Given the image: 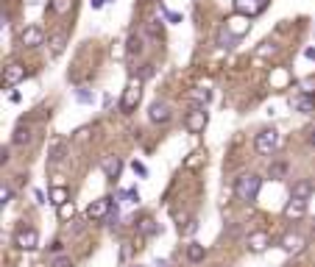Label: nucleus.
<instances>
[{
  "label": "nucleus",
  "mask_w": 315,
  "mask_h": 267,
  "mask_svg": "<svg viewBox=\"0 0 315 267\" xmlns=\"http://www.w3.org/2000/svg\"><path fill=\"white\" fill-rule=\"evenodd\" d=\"M106 220H109V226H117V209L112 206V212L106 214Z\"/></svg>",
  "instance_id": "obj_32"
},
{
  "label": "nucleus",
  "mask_w": 315,
  "mask_h": 267,
  "mask_svg": "<svg viewBox=\"0 0 315 267\" xmlns=\"http://www.w3.org/2000/svg\"><path fill=\"white\" fill-rule=\"evenodd\" d=\"M9 201H12V190H9V187H3V192H0V203L6 206Z\"/></svg>",
  "instance_id": "obj_31"
},
{
  "label": "nucleus",
  "mask_w": 315,
  "mask_h": 267,
  "mask_svg": "<svg viewBox=\"0 0 315 267\" xmlns=\"http://www.w3.org/2000/svg\"><path fill=\"white\" fill-rule=\"evenodd\" d=\"M112 206H115V201L112 198H98V201H92L90 206H87V220H103L106 214L112 212Z\"/></svg>",
  "instance_id": "obj_6"
},
{
  "label": "nucleus",
  "mask_w": 315,
  "mask_h": 267,
  "mask_svg": "<svg viewBox=\"0 0 315 267\" xmlns=\"http://www.w3.org/2000/svg\"><path fill=\"white\" fill-rule=\"evenodd\" d=\"M268 242H271L268 231H254V234L249 237V250H254V253H262V250L268 248Z\"/></svg>",
  "instance_id": "obj_14"
},
{
  "label": "nucleus",
  "mask_w": 315,
  "mask_h": 267,
  "mask_svg": "<svg viewBox=\"0 0 315 267\" xmlns=\"http://www.w3.org/2000/svg\"><path fill=\"white\" fill-rule=\"evenodd\" d=\"M276 145H279V131L276 128H262L254 139V148L260 150L262 156H271L273 150H276Z\"/></svg>",
  "instance_id": "obj_3"
},
{
  "label": "nucleus",
  "mask_w": 315,
  "mask_h": 267,
  "mask_svg": "<svg viewBox=\"0 0 315 267\" xmlns=\"http://www.w3.org/2000/svg\"><path fill=\"white\" fill-rule=\"evenodd\" d=\"M67 156V145L64 142H59V139H53V142H50V159H64Z\"/></svg>",
  "instance_id": "obj_22"
},
{
  "label": "nucleus",
  "mask_w": 315,
  "mask_h": 267,
  "mask_svg": "<svg viewBox=\"0 0 315 267\" xmlns=\"http://www.w3.org/2000/svg\"><path fill=\"white\" fill-rule=\"evenodd\" d=\"M312 231H315V223H312Z\"/></svg>",
  "instance_id": "obj_44"
},
{
  "label": "nucleus",
  "mask_w": 315,
  "mask_h": 267,
  "mask_svg": "<svg viewBox=\"0 0 315 267\" xmlns=\"http://www.w3.org/2000/svg\"><path fill=\"white\" fill-rule=\"evenodd\" d=\"M304 56H307L309 61H315V48H307V50H304Z\"/></svg>",
  "instance_id": "obj_38"
},
{
  "label": "nucleus",
  "mask_w": 315,
  "mask_h": 267,
  "mask_svg": "<svg viewBox=\"0 0 315 267\" xmlns=\"http://www.w3.org/2000/svg\"><path fill=\"white\" fill-rule=\"evenodd\" d=\"M25 78V64H20V61H9L6 67H3V83L6 86H14V83H20Z\"/></svg>",
  "instance_id": "obj_9"
},
{
  "label": "nucleus",
  "mask_w": 315,
  "mask_h": 267,
  "mask_svg": "<svg viewBox=\"0 0 315 267\" xmlns=\"http://www.w3.org/2000/svg\"><path fill=\"white\" fill-rule=\"evenodd\" d=\"M64 50V36H56L53 39V53H61Z\"/></svg>",
  "instance_id": "obj_30"
},
{
  "label": "nucleus",
  "mask_w": 315,
  "mask_h": 267,
  "mask_svg": "<svg viewBox=\"0 0 315 267\" xmlns=\"http://www.w3.org/2000/svg\"><path fill=\"white\" fill-rule=\"evenodd\" d=\"M131 167H134V172H137V175H142V178H145V175H148V172H145V167L139 164V161H134V164H131Z\"/></svg>",
  "instance_id": "obj_35"
},
{
  "label": "nucleus",
  "mask_w": 315,
  "mask_h": 267,
  "mask_svg": "<svg viewBox=\"0 0 315 267\" xmlns=\"http://www.w3.org/2000/svg\"><path fill=\"white\" fill-rule=\"evenodd\" d=\"M101 170H103V175L109 178V181H117V178H120V170H123L120 156H106L103 164H101Z\"/></svg>",
  "instance_id": "obj_10"
},
{
  "label": "nucleus",
  "mask_w": 315,
  "mask_h": 267,
  "mask_svg": "<svg viewBox=\"0 0 315 267\" xmlns=\"http://www.w3.org/2000/svg\"><path fill=\"white\" fill-rule=\"evenodd\" d=\"M312 192H315V181H309V178H304V181H296V184L290 187V198H298V201H307Z\"/></svg>",
  "instance_id": "obj_11"
},
{
  "label": "nucleus",
  "mask_w": 315,
  "mask_h": 267,
  "mask_svg": "<svg viewBox=\"0 0 315 267\" xmlns=\"http://www.w3.org/2000/svg\"><path fill=\"white\" fill-rule=\"evenodd\" d=\"M126 50H128L131 56H137L139 50H142V36H139V34H131V36H128V42H126Z\"/></svg>",
  "instance_id": "obj_21"
},
{
  "label": "nucleus",
  "mask_w": 315,
  "mask_h": 267,
  "mask_svg": "<svg viewBox=\"0 0 315 267\" xmlns=\"http://www.w3.org/2000/svg\"><path fill=\"white\" fill-rule=\"evenodd\" d=\"M165 14H168V20H170V23H179V20H182L176 12H165Z\"/></svg>",
  "instance_id": "obj_37"
},
{
  "label": "nucleus",
  "mask_w": 315,
  "mask_h": 267,
  "mask_svg": "<svg viewBox=\"0 0 315 267\" xmlns=\"http://www.w3.org/2000/svg\"><path fill=\"white\" fill-rule=\"evenodd\" d=\"M170 117H173V112H170L168 101H153L151 106H148V120H151L153 125H165Z\"/></svg>",
  "instance_id": "obj_5"
},
{
  "label": "nucleus",
  "mask_w": 315,
  "mask_h": 267,
  "mask_svg": "<svg viewBox=\"0 0 315 267\" xmlns=\"http://www.w3.org/2000/svg\"><path fill=\"white\" fill-rule=\"evenodd\" d=\"M309 142H312V145H315V131H312V137H309Z\"/></svg>",
  "instance_id": "obj_42"
},
{
  "label": "nucleus",
  "mask_w": 315,
  "mask_h": 267,
  "mask_svg": "<svg viewBox=\"0 0 315 267\" xmlns=\"http://www.w3.org/2000/svg\"><path fill=\"white\" fill-rule=\"evenodd\" d=\"M103 3H109V0H92V6L95 9H103Z\"/></svg>",
  "instance_id": "obj_40"
},
{
  "label": "nucleus",
  "mask_w": 315,
  "mask_h": 267,
  "mask_svg": "<svg viewBox=\"0 0 315 267\" xmlns=\"http://www.w3.org/2000/svg\"><path fill=\"white\" fill-rule=\"evenodd\" d=\"M204 256H206L204 245H198V242H190L187 245V259L190 261H204Z\"/></svg>",
  "instance_id": "obj_20"
},
{
  "label": "nucleus",
  "mask_w": 315,
  "mask_h": 267,
  "mask_svg": "<svg viewBox=\"0 0 315 267\" xmlns=\"http://www.w3.org/2000/svg\"><path fill=\"white\" fill-rule=\"evenodd\" d=\"M75 101L84 103V106H90V103H95V95H92V89H75Z\"/></svg>",
  "instance_id": "obj_23"
},
{
  "label": "nucleus",
  "mask_w": 315,
  "mask_h": 267,
  "mask_svg": "<svg viewBox=\"0 0 315 267\" xmlns=\"http://www.w3.org/2000/svg\"><path fill=\"white\" fill-rule=\"evenodd\" d=\"M67 201H70V192H67V187H53V190H50V203H56V209L64 206Z\"/></svg>",
  "instance_id": "obj_19"
},
{
  "label": "nucleus",
  "mask_w": 315,
  "mask_h": 267,
  "mask_svg": "<svg viewBox=\"0 0 315 267\" xmlns=\"http://www.w3.org/2000/svg\"><path fill=\"white\" fill-rule=\"evenodd\" d=\"M285 172H287V164H285V161H276V164H271L268 175H271V178H282Z\"/></svg>",
  "instance_id": "obj_24"
},
{
  "label": "nucleus",
  "mask_w": 315,
  "mask_h": 267,
  "mask_svg": "<svg viewBox=\"0 0 315 267\" xmlns=\"http://www.w3.org/2000/svg\"><path fill=\"white\" fill-rule=\"evenodd\" d=\"M50 267H73V259H70L67 253H59V256H53Z\"/></svg>",
  "instance_id": "obj_25"
},
{
  "label": "nucleus",
  "mask_w": 315,
  "mask_h": 267,
  "mask_svg": "<svg viewBox=\"0 0 315 267\" xmlns=\"http://www.w3.org/2000/svg\"><path fill=\"white\" fill-rule=\"evenodd\" d=\"M31 137H34L31 125L20 123L17 128H14V134H12V142H14V145H28V142H31Z\"/></svg>",
  "instance_id": "obj_15"
},
{
  "label": "nucleus",
  "mask_w": 315,
  "mask_h": 267,
  "mask_svg": "<svg viewBox=\"0 0 315 267\" xmlns=\"http://www.w3.org/2000/svg\"><path fill=\"white\" fill-rule=\"evenodd\" d=\"M206 123H209V117H206L204 109H190L187 120H184V128H187L190 134H201V131L206 128Z\"/></svg>",
  "instance_id": "obj_7"
},
{
  "label": "nucleus",
  "mask_w": 315,
  "mask_h": 267,
  "mask_svg": "<svg viewBox=\"0 0 315 267\" xmlns=\"http://www.w3.org/2000/svg\"><path fill=\"white\" fill-rule=\"evenodd\" d=\"M304 214H307V201L290 198V201H287V206H285V217H287V220H298V217H304Z\"/></svg>",
  "instance_id": "obj_12"
},
{
  "label": "nucleus",
  "mask_w": 315,
  "mask_h": 267,
  "mask_svg": "<svg viewBox=\"0 0 315 267\" xmlns=\"http://www.w3.org/2000/svg\"><path fill=\"white\" fill-rule=\"evenodd\" d=\"M139 223H142V226H139V231H142V234H153V231H156L153 220H139Z\"/></svg>",
  "instance_id": "obj_29"
},
{
  "label": "nucleus",
  "mask_w": 315,
  "mask_h": 267,
  "mask_svg": "<svg viewBox=\"0 0 315 267\" xmlns=\"http://www.w3.org/2000/svg\"><path fill=\"white\" fill-rule=\"evenodd\" d=\"M260 190H262V178L254 175V172H246V175H240V178L234 181L237 198H240V201H246V203H254L257 195H260Z\"/></svg>",
  "instance_id": "obj_1"
},
{
  "label": "nucleus",
  "mask_w": 315,
  "mask_h": 267,
  "mask_svg": "<svg viewBox=\"0 0 315 267\" xmlns=\"http://www.w3.org/2000/svg\"><path fill=\"white\" fill-rule=\"evenodd\" d=\"M128 256H131V248H126V245H123V248H120V264H126Z\"/></svg>",
  "instance_id": "obj_34"
},
{
  "label": "nucleus",
  "mask_w": 315,
  "mask_h": 267,
  "mask_svg": "<svg viewBox=\"0 0 315 267\" xmlns=\"http://www.w3.org/2000/svg\"><path fill=\"white\" fill-rule=\"evenodd\" d=\"M229 31H231V34H237V36H243L246 31H249V17H243V14L231 17L229 20Z\"/></svg>",
  "instance_id": "obj_18"
},
{
  "label": "nucleus",
  "mask_w": 315,
  "mask_h": 267,
  "mask_svg": "<svg viewBox=\"0 0 315 267\" xmlns=\"http://www.w3.org/2000/svg\"><path fill=\"white\" fill-rule=\"evenodd\" d=\"M20 39H23L25 48H39V45H45V31L39 25H28V28H23Z\"/></svg>",
  "instance_id": "obj_8"
},
{
  "label": "nucleus",
  "mask_w": 315,
  "mask_h": 267,
  "mask_svg": "<svg viewBox=\"0 0 315 267\" xmlns=\"http://www.w3.org/2000/svg\"><path fill=\"white\" fill-rule=\"evenodd\" d=\"M139 98H142V81H139V78H131V83L126 86V92H123V98H120V112L131 114L134 109L139 106Z\"/></svg>",
  "instance_id": "obj_2"
},
{
  "label": "nucleus",
  "mask_w": 315,
  "mask_h": 267,
  "mask_svg": "<svg viewBox=\"0 0 315 267\" xmlns=\"http://www.w3.org/2000/svg\"><path fill=\"white\" fill-rule=\"evenodd\" d=\"M56 212H59V217H61V220H70V217H73V214H75V206H73V203H70V201H67L64 206H59V209H56Z\"/></svg>",
  "instance_id": "obj_26"
},
{
  "label": "nucleus",
  "mask_w": 315,
  "mask_h": 267,
  "mask_svg": "<svg viewBox=\"0 0 315 267\" xmlns=\"http://www.w3.org/2000/svg\"><path fill=\"white\" fill-rule=\"evenodd\" d=\"M70 6H73V0H53V12H59V14H64Z\"/></svg>",
  "instance_id": "obj_28"
},
{
  "label": "nucleus",
  "mask_w": 315,
  "mask_h": 267,
  "mask_svg": "<svg viewBox=\"0 0 315 267\" xmlns=\"http://www.w3.org/2000/svg\"><path fill=\"white\" fill-rule=\"evenodd\" d=\"M34 201H37V203H45V192H42V190H34Z\"/></svg>",
  "instance_id": "obj_36"
},
{
  "label": "nucleus",
  "mask_w": 315,
  "mask_h": 267,
  "mask_svg": "<svg viewBox=\"0 0 315 267\" xmlns=\"http://www.w3.org/2000/svg\"><path fill=\"white\" fill-rule=\"evenodd\" d=\"M153 267H165V259H156V261H153Z\"/></svg>",
  "instance_id": "obj_41"
},
{
  "label": "nucleus",
  "mask_w": 315,
  "mask_h": 267,
  "mask_svg": "<svg viewBox=\"0 0 315 267\" xmlns=\"http://www.w3.org/2000/svg\"><path fill=\"white\" fill-rule=\"evenodd\" d=\"M14 245H17L20 250H34V248L39 245V234H37V228H28V226L17 228V234H14Z\"/></svg>",
  "instance_id": "obj_4"
},
{
  "label": "nucleus",
  "mask_w": 315,
  "mask_h": 267,
  "mask_svg": "<svg viewBox=\"0 0 315 267\" xmlns=\"http://www.w3.org/2000/svg\"><path fill=\"white\" fill-rule=\"evenodd\" d=\"M151 34L153 36H162V25H159V20H153V23H151Z\"/></svg>",
  "instance_id": "obj_33"
},
{
  "label": "nucleus",
  "mask_w": 315,
  "mask_h": 267,
  "mask_svg": "<svg viewBox=\"0 0 315 267\" xmlns=\"http://www.w3.org/2000/svg\"><path fill=\"white\" fill-rule=\"evenodd\" d=\"M234 6H237V12H240L243 17H254V14L262 12L260 0H234Z\"/></svg>",
  "instance_id": "obj_13"
},
{
  "label": "nucleus",
  "mask_w": 315,
  "mask_h": 267,
  "mask_svg": "<svg viewBox=\"0 0 315 267\" xmlns=\"http://www.w3.org/2000/svg\"><path fill=\"white\" fill-rule=\"evenodd\" d=\"M9 101H12V103H20V92H9Z\"/></svg>",
  "instance_id": "obj_39"
},
{
  "label": "nucleus",
  "mask_w": 315,
  "mask_h": 267,
  "mask_svg": "<svg viewBox=\"0 0 315 267\" xmlns=\"http://www.w3.org/2000/svg\"><path fill=\"white\" fill-rule=\"evenodd\" d=\"M193 98H195V101H198V103H206V101H209V98H212V95H209V89L198 86V89H193Z\"/></svg>",
  "instance_id": "obj_27"
},
{
  "label": "nucleus",
  "mask_w": 315,
  "mask_h": 267,
  "mask_svg": "<svg viewBox=\"0 0 315 267\" xmlns=\"http://www.w3.org/2000/svg\"><path fill=\"white\" fill-rule=\"evenodd\" d=\"M282 248L287 250V253H296V250H301L304 248V237H298V234H285L282 237Z\"/></svg>",
  "instance_id": "obj_16"
},
{
  "label": "nucleus",
  "mask_w": 315,
  "mask_h": 267,
  "mask_svg": "<svg viewBox=\"0 0 315 267\" xmlns=\"http://www.w3.org/2000/svg\"><path fill=\"white\" fill-rule=\"evenodd\" d=\"M128 267H142V264H128Z\"/></svg>",
  "instance_id": "obj_43"
},
{
  "label": "nucleus",
  "mask_w": 315,
  "mask_h": 267,
  "mask_svg": "<svg viewBox=\"0 0 315 267\" xmlns=\"http://www.w3.org/2000/svg\"><path fill=\"white\" fill-rule=\"evenodd\" d=\"M296 112H301V114H309L315 109V98L312 95H298V98H293V103H290Z\"/></svg>",
  "instance_id": "obj_17"
}]
</instances>
